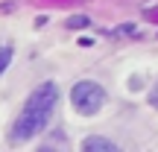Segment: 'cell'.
Instances as JSON below:
<instances>
[{
	"instance_id": "cell-4",
	"label": "cell",
	"mask_w": 158,
	"mask_h": 152,
	"mask_svg": "<svg viewBox=\"0 0 158 152\" xmlns=\"http://www.w3.org/2000/svg\"><path fill=\"white\" fill-rule=\"evenodd\" d=\"M88 23H91L88 15H73V18L68 21V27H70V29H82V27H88Z\"/></svg>"
},
{
	"instance_id": "cell-1",
	"label": "cell",
	"mask_w": 158,
	"mask_h": 152,
	"mask_svg": "<svg viewBox=\"0 0 158 152\" xmlns=\"http://www.w3.org/2000/svg\"><path fill=\"white\" fill-rule=\"evenodd\" d=\"M56 105H59V85L56 82H41L27 97V102H23V111L18 114L15 126L9 132V143H27L35 135H41L50 126Z\"/></svg>"
},
{
	"instance_id": "cell-7",
	"label": "cell",
	"mask_w": 158,
	"mask_h": 152,
	"mask_svg": "<svg viewBox=\"0 0 158 152\" xmlns=\"http://www.w3.org/2000/svg\"><path fill=\"white\" fill-rule=\"evenodd\" d=\"M126 32H135V27H129V23H126V27H117L111 35H126Z\"/></svg>"
},
{
	"instance_id": "cell-3",
	"label": "cell",
	"mask_w": 158,
	"mask_h": 152,
	"mask_svg": "<svg viewBox=\"0 0 158 152\" xmlns=\"http://www.w3.org/2000/svg\"><path fill=\"white\" fill-rule=\"evenodd\" d=\"M82 149L85 152H117V143L108 141V138H85L82 141Z\"/></svg>"
},
{
	"instance_id": "cell-6",
	"label": "cell",
	"mask_w": 158,
	"mask_h": 152,
	"mask_svg": "<svg viewBox=\"0 0 158 152\" xmlns=\"http://www.w3.org/2000/svg\"><path fill=\"white\" fill-rule=\"evenodd\" d=\"M149 105H152V108H158V82H155V88L149 91Z\"/></svg>"
},
{
	"instance_id": "cell-5",
	"label": "cell",
	"mask_w": 158,
	"mask_h": 152,
	"mask_svg": "<svg viewBox=\"0 0 158 152\" xmlns=\"http://www.w3.org/2000/svg\"><path fill=\"white\" fill-rule=\"evenodd\" d=\"M9 62H12V47H0V73L9 68Z\"/></svg>"
},
{
	"instance_id": "cell-2",
	"label": "cell",
	"mask_w": 158,
	"mask_h": 152,
	"mask_svg": "<svg viewBox=\"0 0 158 152\" xmlns=\"http://www.w3.org/2000/svg\"><path fill=\"white\" fill-rule=\"evenodd\" d=\"M70 102H73V108L79 114L91 117V114H97L106 105V91L97 82H91V79H82V82H76L73 88H70Z\"/></svg>"
}]
</instances>
